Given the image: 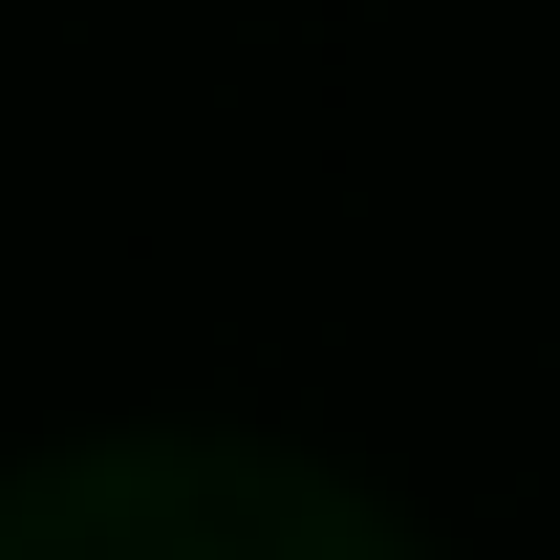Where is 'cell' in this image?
<instances>
[]
</instances>
